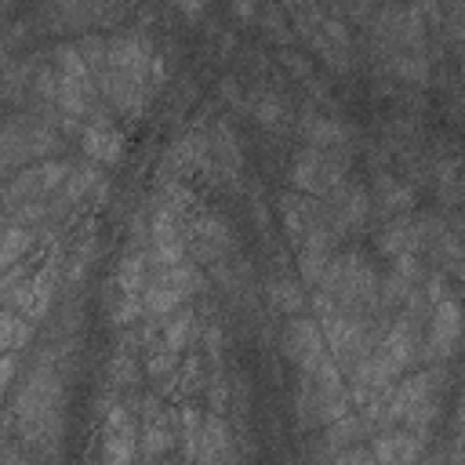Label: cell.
<instances>
[{
	"label": "cell",
	"mask_w": 465,
	"mask_h": 465,
	"mask_svg": "<svg viewBox=\"0 0 465 465\" xmlns=\"http://www.w3.org/2000/svg\"><path fill=\"white\" fill-rule=\"evenodd\" d=\"M269 298H272V305L280 309V312H302V305H305V294H302V287L294 283V280H272V291H269Z\"/></svg>",
	"instance_id": "obj_23"
},
{
	"label": "cell",
	"mask_w": 465,
	"mask_h": 465,
	"mask_svg": "<svg viewBox=\"0 0 465 465\" xmlns=\"http://www.w3.org/2000/svg\"><path fill=\"white\" fill-rule=\"evenodd\" d=\"M7 465H25V461L18 458V450H7Z\"/></svg>",
	"instance_id": "obj_29"
},
{
	"label": "cell",
	"mask_w": 465,
	"mask_h": 465,
	"mask_svg": "<svg viewBox=\"0 0 465 465\" xmlns=\"http://www.w3.org/2000/svg\"><path fill=\"white\" fill-rule=\"evenodd\" d=\"M392 374H403L411 363H414V356H418V327H414V320L411 316H400L389 331H385V338H381V345H378V352H374Z\"/></svg>",
	"instance_id": "obj_8"
},
{
	"label": "cell",
	"mask_w": 465,
	"mask_h": 465,
	"mask_svg": "<svg viewBox=\"0 0 465 465\" xmlns=\"http://www.w3.org/2000/svg\"><path fill=\"white\" fill-rule=\"evenodd\" d=\"M29 247H33V225H18V222H11V225H7V232H4L0 265L15 269V262H18L22 254H29Z\"/></svg>",
	"instance_id": "obj_19"
},
{
	"label": "cell",
	"mask_w": 465,
	"mask_h": 465,
	"mask_svg": "<svg viewBox=\"0 0 465 465\" xmlns=\"http://www.w3.org/2000/svg\"><path fill=\"white\" fill-rule=\"evenodd\" d=\"M174 367H178V352H171V349H163V345H156L153 356L145 360V374H149V378L174 374Z\"/></svg>",
	"instance_id": "obj_25"
},
{
	"label": "cell",
	"mask_w": 465,
	"mask_h": 465,
	"mask_svg": "<svg viewBox=\"0 0 465 465\" xmlns=\"http://www.w3.org/2000/svg\"><path fill=\"white\" fill-rule=\"evenodd\" d=\"M11 374H15V352H4V385H11Z\"/></svg>",
	"instance_id": "obj_27"
},
{
	"label": "cell",
	"mask_w": 465,
	"mask_h": 465,
	"mask_svg": "<svg viewBox=\"0 0 465 465\" xmlns=\"http://www.w3.org/2000/svg\"><path fill=\"white\" fill-rule=\"evenodd\" d=\"M425 450V436L414 432V429H392V432H381L374 443H371V454L378 458V465H418Z\"/></svg>",
	"instance_id": "obj_10"
},
{
	"label": "cell",
	"mask_w": 465,
	"mask_h": 465,
	"mask_svg": "<svg viewBox=\"0 0 465 465\" xmlns=\"http://www.w3.org/2000/svg\"><path fill=\"white\" fill-rule=\"evenodd\" d=\"M211 153L218 156V163H222L225 171H236V167H240V145H236V134L229 131V124H218V127H214Z\"/></svg>",
	"instance_id": "obj_21"
},
{
	"label": "cell",
	"mask_w": 465,
	"mask_h": 465,
	"mask_svg": "<svg viewBox=\"0 0 465 465\" xmlns=\"http://www.w3.org/2000/svg\"><path fill=\"white\" fill-rule=\"evenodd\" d=\"M189 331H193V316H189V309H178V312H171V320L163 323L160 345L171 349V352H182L185 341H189Z\"/></svg>",
	"instance_id": "obj_22"
},
{
	"label": "cell",
	"mask_w": 465,
	"mask_h": 465,
	"mask_svg": "<svg viewBox=\"0 0 465 465\" xmlns=\"http://www.w3.org/2000/svg\"><path fill=\"white\" fill-rule=\"evenodd\" d=\"M222 94H225V98H232V102H236V98H240V84H236V80H232V76H222Z\"/></svg>",
	"instance_id": "obj_26"
},
{
	"label": "cell",
	"mask_w": 465,
	"mask_h": 465,
	"mask_svg": "<svg viewBox=\"0 0 465 465\" xmlns=\"http://www.w3.org/2000/svg\"><path fill=\"white\" fill-rule=\"evenodd\" d=\"M29 338H33L29 320L18 316L15 309H7V312L0 316V349H4V352H18V349L29 345Z\"/></svg>",
	"instance_id": "obj_16"
},
{
	"label": "cell",
	"mask_w": 465,
	"mask_h": 465,
	"mask_svg": "<svg viewBox=\"0 0 465 465\" xmlns=\"http://www.w3.org/2000/svg\"><path fill=\"white\" fill-rule=\"evenodd\" d=\"M280 345H283V356H287V360H294V363L302 367V374H312V371L331 356V352H327V341H323L320 323H316V320H309V316H294V320L283 327Z\"/></svg>",
	"instance_id": "obj_4"
},
{
	"label": "cell",
	"mask_w": 465,
	"mask_h": 465,
	"mask_svg": "<svg viewBox=\"0 0 465 465\" xmlns=\"http://www.w3.org/2000/svg\"><path fill=\"white\" fill-rule=\"evenodd\" d=\"M291 185L305 196H331L345 185V149H302L291 167Z\"/></svg>",
	"instance_id": "obj_2"
},
{
	"label": "cell",
	"mask_w": 465,
	"mask_h": 465,
	"mask_svg": "<svg viewBox=\"0 0 465 465\" xmlns=\"http://www.w3.org/2000/svg\"><path fill=\"white\" fill-rule=\"evenodd\" d=\"M302 138L309 149H345L349 145V127L334 116H302Z\"/></svg>",
	"instance_id": "obj_14"
},
{
	"label": "cell",
	"mask_w": 465,
	"mask_h": 465,
	"mask_svg": "<svg viewBox=\"0 0 465 465\" xmlns=\"http://www.w3.org/2000/svg\"><path fill=\"white\" fill-rule=\"evenodd\" d=\"M102 178H98V171L94 167H73V174H69V182H65V200H80L84 193H91L94 185H98Z\"/></svg>",
	"instance_id": "obj_24"
},
{
	"label": "cell",
	"mask_w": 465,
	"mask_h": 465,
	"mask_svg": "<svg viewBox=\"0 0 465 465\" xmlns=\"http://www.w3.org/2000/svg\"><path fill=\"white\" fill-rule=\"evenodd\" d=\"M461 327H465V320H461V305H458L454 298L436 302V305H432V316H429L425 352H429L432 360L450 356V352H454V345H458V338H461Z\"/></svg>",
	"instance_id": "obj_7"
},
{
	"label": "cell",
	"mask_w": 465,
	"mask_h": 465,
	"mask_svg": "<svg viewBox=\"0 0 465 465\" xmlns=\"http://www.w3.org/2000/svg\"><path fill=\"white\" fill-rule=\"evenodd\" d=\"M432 251H436V258L443 262V269L450 272V276H458V280H465V240L458 236V232H443L436 243H432Z\"/></svg>",
	"instance_id": "obj_17"
},
{
	"label": "cell",
	"mask_w": 465,
	"mask_h": 465,
	"mask_svg": "<svg viewBox=\"0 0 465 465\" xmlns=\"http://www.w3.org/2000/svg\"><path fill=\"white\" fill-rule=\"evenodd\" d=\"M149 262L156 269H174L185 262V236L178 229V214L171 207H156L149 222Z\"/></svg>",
	"instance_id": "obj_5"
},
{
	"label": "cell",
	"mask_w": 465,
	"mask_h": 465,
	"mask_svg": "<svg viewBox=\"0 0 465 465\" xmlns=\"http://www.w3.org/2000/svg\"><path fill=\"white\" fill-rule=\"evenodd\" d=\"M189 236H193V247H196L200 258H214V254H222L229 247V229L214 214H196Z\"/></svg>",
	"instance_id": "obj_15"
},
{
	"label": "cell",
	"mask_w": 465,
	"mask_h": 465,
	"mask_svg": "<svg viewBox=\"0 0 465 465\" xmlns=\"http://www.w3.org/2000/svg\"><path fill=\"white\" fill-rule=\"evenodd\" d=\"M54 280H58V262L51 258L44 269H36L33 276L7 287V305L25 320H40L54 302Z\"/></svg>",
	"instance_id": "obj_3"
},
{
	"label": "cell",
	"mask_w": 465,
	"mask_h": 465,
	"mask_svg": "<svg viewBox=\"0 0 465 465\" xmlns=\"http://www.w3.org/2000/svg\"><path fill=\"white\" fill-rule=\"evenodd\" d=\"M454 425H458V436H465V392H461V400H458V418H454Z\"/></svg>",
	"instance_id": "obj_28"
},
{
	"label": "cell",
	"mask_w": 465,
	"mask_h": 465,
	"mask_svg": "<svg viewBox=\"0 0 465 465\" xmlns=\"http://www.w3.org/2000/svg\"><path fill=\"white\" fill-rule=\"evenodd\" d=\"M134 461V432L131 425L120 432H105L102 443V465H131Z\"/></svg>",
	"instance_id": "obj_18"
},
{
	"label": "cell",
	"mask_w": 465,
	"mask_h": 465,
	"mask_svg": "<svg viewBox=\"0 0 465 465\" xmlns=\"http://www.w3.org/2000/svg\"><path fill=\"white\" fill-rule=\"evenodd\" d=\"M371 211H374L371 193H367L363 185H356V182H345V185H338V189L331 193V203L323 207V218H327V225L341 236V232L360 229Z\"/></svg>",
	"instance_id": "obj_6"
},
{
	"label": "cell",
	"mask_w": 465,
	"mask_h": 465,
	"mask_svg": "<svg viewBox=\"0 0 465 465\" xmlns=\"http://www.w3.org/2000/svg\"><path fill=\"white\" fill-rule=\"evenodd\" d=\"M418 247H425V225H421V214H400V218H389L385 232L378 236V251L389 254V258L414 254Z\"/></svg>",
	"instance_id": "obj_12"
},
{
	"label": "cell",
	"mask_w": 465,
	"mask_h": 465,
	"mask_svg": "<svg viewBox=\"0 0 465 465\" xmlns=\"http://www.w3.org/2000/svg\"><path fill=\"white\" fill-rule=\"evenodd\" d=\"M251 116H254L262 127H280L283 116H287V109H283V102H280L272 91H262V94L251 98Z\"/></svg>",
	"instance_id": "obj_20"
},
{
	"label": "cell",
	"mask_w": 465,
	"mask_h": 465,
	"mask_svg": "<svg viewBox=\"0 0 465 465\" xmlns=\"http://www.w3.org/2000/svg\"><path fill=\"white\" fill-rule=\"evenodd\" d=\"M280 222H283L287 236L294 243H302L323 222V207L312 196H305V193H283L280 196Z\"/></svg>",
	"instance_id": "obj_11"
},
{
	"label": "cell",
	"mask_w": 465,
	"mask_h": 465,
	"mask_svg": "<svg viewBox=\"0 0 465 465\" xmlns=\"http://www.w3.org/2000/svg\"><path fill=\"white\" fill-rule=\"evenodd\" d=\"M80 138H84V153L94 163H120V156H124V134L116 131V124L105 113H94L84 124V134Z\"/></svg>",
	"instance_id": "obj_9"
},
{
	"label": "cell",
	"mask_w": 465,
	"mask_h": 465,
	"mask_svg": "<svg viewBox=\"0 0 465 465\" xmlns=\"http://www.w3.org/2000/svg\"><path fill=\"white\" fill-rule=\"evenodd\" d=\"M316 291H323L334 305L360 312L367 305H378L381 280L363 254H334V262H331V269Z\"/></svg>",
	"instance_id": "obj_1"
},
{
	"label": "cell",
	"mask_w": 465,
	"mask_h": 465,
	"mask_svg": "<svg viewBox=\"0 0 465 465\" xmlns=\"http://www.w3.org/2000/svg\"><path fill=\"white\" fill-rule=\"evenodd\" d=\"M371 203L378 207V214H389V218H400V214H411V203H414V189L407 182H400L396 174H374V196Z\"/></svg>",
	"instance_id": "obj_13"
}]
</instances>
